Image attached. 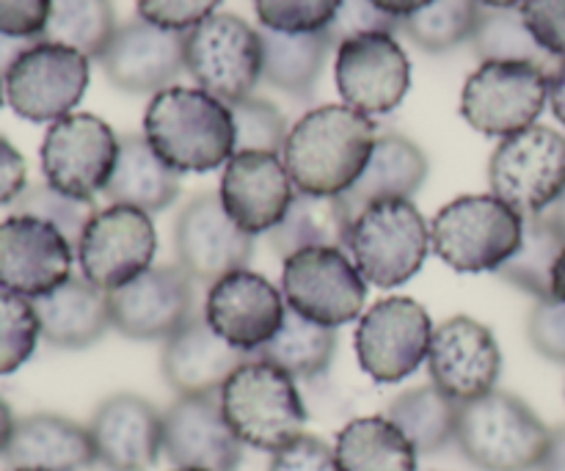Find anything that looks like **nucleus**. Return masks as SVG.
<instances>
[{"label":"nucleus","instance_id":"nucleus-30","mask_svg":"<svg viewBox=\"0 0 565 471\" xmlns=\"http://www.w3.org/2000/svg\"><path fill=\"white\" fill-rule=\"evenodd\" d=\"M259 39H263V81L296 99L312 97L326 58L334 50L329 31L276 33L259 28Z\"/></svg>","mask_w":565,"mask_h":471},{"label":"nucleus","instance_id":"nucleus-58","mask_svg":"<svg viewBox=\"0 0 565 471\" xmlns=\"http://www.w3.org/2000/svg\"><path fill=\"white\" fill-rule=\"evenodd\" d=\"M3 97H6V88H3V77H0V105H3Z\"/></svg>","mask_w":565,"mask_h":471},{"label":"nucleus","instance_id":"nucleus-27","mask_svg":"<svg viewBox=\"0 0 565 471\" xmlns=\"http://www.w3.org/2000/svg\"><path fill=\"white\" fill-rule=\"evenodd\" d=\"M42 340L61 351H83L114 329L108 292L83 276H70L47 296L33 298Z\"/></svg>","mask_w":565,"mask_h":471},{"label":"nucleus","instance_id":"nucleus-42","mask_svg":"<svg viewBox=\"0 0 565 471\" xmlns=\"http://www.w3.org/2000/svg\"><path fill=\"white\" fill-rule=\"evenodd\" d=\"M342 0H254L259 25L276 33H318L334 20Z\"/></svg>","mask_w":565,"mask_h":471},{"label":"nucleus","instance_id":"nucleus-47","mask_svg":"<svg viewBox=\"0 0 565 471\" xmlns=\"http://www.w3.org/2000/svg\"><path fill=\"white\" fill-rule=\"evenodd\" d=\"M268 471H340L334 447L326 445L318 436H298L270 458Z\"/></svg>","mask_w":565,"mask_h":471},{"label":"nucleus","instance_id":"nucleus-46","mask_svg":"<svg viewBox=\"0 0 565 471\" xmlns=\"http://www.w3.org/2000/svg\"><path fill=\"white\" fill-rule=\"evenodd\" d=\"M530 36L552 58H565V0H524L519 6Z\"/></svg>","mask_w":565,"mask_h":471},{"label":"nucleus","instance_id":"nucleus-52","mask_svg":"<svg viewBox=\"0 0 565 471\" xmlns=\"http://www.w3.org/2000/svg\"><path fill=\"white\" fill-rule=\"evenodd\" d=\"M373 6H379L381 11H386L390 17H395V20H406V17L417 14V11H423L425 6H430L434 0H370Z\"/></svg>","mask_w":565,"mask_h":471},{"label":"nucleus","instance_id":"nucleus-28","mask_svg":"<svg viewBox=\"0 0 565 471\" xmlns=\"http://www.w3.org/2000/svg\"><path fill=\"white\" fill-rule=\"evenodd\" d=\"M428 180V158L423 149L406 136H379L367 165L359 180L340 196L342 207L356 218L370 204L386 202V199H412Z\"/></svg>","mask_w":565,"mask_h":471},{"label":"nucleus","instance_id":"nucleus-14","mask_svg":"<svg viewBox=\"0 0 565 471\" xmlns=\"http://www.w3.org/2000/svg\"><path fill=\"white\" fill-rule=\"evenodd\" d=\"M83 279L105 292L130 285L132 279L152 268L158 254V232L152 215L125 204L97 210L92 224L81 235L75 248Z\"/></svg>","mask_w":565,"mask_h":471},{"label":"nucleus","instance_id":"nucleus-55","mask_svg":"<svg viewBox=\"0 0 565 471\" xmlns=\"http://www.w3.org/2000/svg\"><path fill=\"white\" fill-rule=\"evenodd\" d=\"M544 215H546V221H550V224L561 232V237L565 240V188H563L561 196L555 199V204H552Z\"/></svg>","mask_w":565,"mask_h":471},{"label":"nucleus","instance_id":"nucleus-39","mask_svg":"<svg viewBox=\"0 0 565 471\" xmlns=\"http://www.w3.org/2000/svg\"><path fill=\"white\" fill-rule=\"evenodd\" d=\"M11 207L20 215H33V218H42L47 224H53L70 240L72 248H77L81 235L92 224L94 215H97V204L86 202V199L66 196V193L50 188L47 182L44 185L25 188L22 196Z\"/></svg>","mask_w":565,"mask_h":471},{"label":"nucleus","instance_id":"nucleus-59","mask_svg":"<svg viewBox=\"0 0 565 471\" xmlns=\"http://www.w3.org/2000/svg\"><path fill=\"white\" fill-rule=\"evenodd\" d=\"M174 471H199V469H174Z\"/></svg>","mask_w":565,"mask_h":471},{"label":"nucleus","instance_id":"nucleus-53","mask_svg":"<svg viewBox=\"0 0 565 471\" xmlns=\"http://www.w3.org/2000/svg\"><path fill=\"white\" fill-rule=\"evenodd\" d=\"M31 44L33 42H25V39H11V36H3V33H0V75H6V72H9V66L14 64V61L20 58V55L25 53Z\"/></svg>","mask_w":565,"mask_h":471},{"label":"nucleus","instance_id":"nucleus-2","mask_svg":"<svg viewBox=\"0 0 565 471\" xmlns=\"http://www.w3.org/2000/svg\"><path fill=\"white\" fill-rule=\"evenodd\" d=\"M143 138L177 174H204L235 154L230 105L202 88L171 86L154 94L143 114Z\"/></svg>","mask_w":565,"mask_h":471},{"label":"nucleus","instance_id":"nucleus-9","mask_svg":"<svg viewBox=\"0 0 565 471\" xmlns=\"http://www.w3.org/2000/svg\"><path fill=\"white\" fill-rule=\"evenodd\" d=\"M491 193L519 215H541L565 188V136L533 125L502 138L489 163Z\"/></svg>","mask_w":565,"mask_h":471},{"label":"nucleus","instance_id":"nucleus-13","mask_svg":"<svg viewBox=\"0 0 565 471\" xmlns=\"http://www.w3.org/2000/svg\"><path fill=\"white\" fill-rule=\"evenodd\" d=\"M434 323L423 303L395 296L373 303L359 320L356 358L364 373L379 384L406 381L428 358Z\"/></svg>","mask_w":565,"mask_h":471},{"label":"nucleus","instance_id":"nucleus-10","mask_svg":"<svg viewBox=\"0 0 565 471\" xmlns=\"http://www.w3.org/2000/svg\"><path fill=\"white\" fill-rule=\"evenodd\" d=\"M281 296L301 318L340 329L364 314L367 281L342 248H303L285 257Z\"/></svg>","mask_w":565,"mask_h":471},{"label":"nucleus","instance_id":"nucleus-21","mask_svg":"<svg viewBox=\"0 0 565 471\" xmlns=\"http://www.w3.org/2000/svg\"><path fill=\"white\" fill-rule=\"evenodd\" d=\"M99 66L116 88L127 94H160L185 72V33L163 31L132 17L116 28Z\"/></svg>","mask_w":565,"mask_h":471},{"label":"nucleus","instance_id":"nucleus-23","mask_svg":"<svg viewBox=\"0 0 565 471\" xmlns=\"http://www.w3.org/2000/svg\"><path fill=\"white\" fill-rule=\"evenodd\" d=\"M163 456L177 469L237 471L243 445L232 433L218 395L177 397L163 411Z\"/></svg>","mask_w":565,"mask_h":471},{"label":"nucleus","instance_id":"nucleus-51","mask_svg":"<svg viewBox=\"0 0 565 471\" xmlns=\"http://www.w3.org/2000/svg\"><path fill=\"white\" fill-rule=\"evenodd\" d=\"M550 105L552 114H555L557 119H561V125L565 127V58L550 75Z\"/></svg>","mask_w":565,"mask_h":471},{"label":"nucleus","instance_id":"nucleus-38","mask_svg":"<svg viewBox=\"0 0 565 471\" xmlns=\"http://www.w3.org/2000/svg\"><path fill=\"white\" fill-rule=\"evenodd\" d=\"M478 0H434L417 14L401 20V31L425 53H447L469 42L478 28Z\"/></svg>","mask_w":565,"mask_h":471},{"label":"nucleus","instance_id":"nucleus-25","mask_svg":"<svg viewBox=\"0 0 565 471\" xmlns=\"http://www.w3.org/2000/svg\"><path fill=\"white\" fill-rule=\"evenodd\" d=\"M248 358H252L248 353L221 340L210 329L204 309H199L180 331L166 340L160 353V373L177 397L218 395L230 375Z\"/></svg>","mask_w":565,"mask_h":471},{"label":"nucleus","instance_id":"nucleus-6","mask_svg":"<svg viewBox=\"0 0 565 471\" xmlns=\"http://www.w3.org/2000/svg\"><path fill=\"white\" fill-rule=\"evenodd\" d=\"M348 251L367 285L392 290L414 279L425 265L430 226L412 199H386L353 218Z\"/></svg>","mask_w":565,"mask_h":471},{"label":"nucleus","instance_id":"nucleus-41","mask_svg":"<svg viewBox=\"0 0 565 471\" xmlns=\"http://www.w3.org/2000/svg\"><path fill=\"white\" fill-rule=\"evenodd\" d=\"M235 121V152H285L287 127L285 114L263 97H246L230 105Z\"/></svg>","mask_w":565,"mask_h":471},{"label":"nucleus","instance_id":"nucleus-56","mask_svg":"<svg viewBox=\"0 0 565 471\" xmlns=\"http://www.w3.org/2000/svg\"><path fill=\"white\" fill-rule=\"evenodd\" d=\"M552 298L565 301V248L561 251V257H557L555 270H552Z\"/></svg>","mask_w":565,"mask_h":471},{"label":"nucleus","instance_id":"nucleus-17","mask_svg":"<svg viewBox=\"0 0 565 471\" xmlns=\"http://www.w3.org/2000/svg\"><path fill=\"white\" fill-rule=\"evenodd\" d=\"M337 88L364 116L392 114L412 86V64L395 33H364L337 47Z\"/></svg>","mask_w":565,"mask_h":471},{"label":"nucleus","instance_id":"nucleus-35","mask_svg":"<svg viewBox=\"0 0 565 471\" xmlns=\"http://www.w3.org/2000/svg\"><path fill=\"white\" fill-rule=\"evenodd\" d=\"M563 248L565 240L561 232L546 221L544 213L527 215L524 218L522 246L497 270V276L516 287V290L530 292L535 301H544V298H552V270H555Z\"/></svg>","mask_w":565,"mask_h":471},{"label":"nucleus","instance_id":"nucleus-24","mask_svg":"<svg viewBox=\"0 0 565 471\" xmlns=\"http://www.w3.org/2000/svg\"><path fill=\"white\" fill-rule=\"evenodd\" d=\"M94 461L105 471H149L163 456V414L121 392L97 406L88 422Z\"/></svg>","mask_w":565,"mask_h":471},{"label":"nucleus","instance_id":"nucleus-43","mask_svg":"<svg viewBox=\"0 0 565 471\" xmlns=\"http://www.w3.org/2000/svg\"><path fill=\"white\" fill-rule=\"evenodd\" d=\"M326 31H329L334 47H340L348 39L364 36V33L401 31V20H395V17H390L386 11H381L379 6H373L370 0H342L334 20H331V25L326 28Z\"/></svg>","mask_w":565,"mask_h":471},{"label":"nucleus","instance_id":"nucleus-60","mask_svg":"<svg viewBox=\"0 0 565 471\" xmlns=\"http://www.w3.org/2000/svg\"><path fill=\"white\" fill-rule=\"evenodd\" d=\"M9 471H28V469H9Z\"/></svg>","mask_w":565,"mask_h":471},{"label":"nucleus","instance_id":"nucleus-29","mask_svg":"<svg viewBox=\"0 0 565 471\" xmlns=\"http://www.w3.org/2000/svg\"><path fill=\"white\" fill-rule=\"evenodd\" d=\"M105 196L110 199V204L136 207L147 215L160 213L180 196V174L154 154L147 138L127 132L119 138V158Z\"/></svg>","mask_w":565,"mask_h":471},{"label":"nucleus","instance_id":"nucleus-50","mask_svg":"<svg viewBox=\"0 0 565 471\" xmlns=\"http://www.w3.org/2000/svg\"><path fill=\"white\" fill-rule=\"evenodd\" d=\"M535 471H565V425L552 428L550 447H546L544 458H541Z\"/></svg>","mask_w":565,"mask_h":471},{"label":"nucleus","instance_id":"nucleus-22","mask_svg":"<svg viewBox=\"0 0 565 471\" xmlns=\"http://www.w3.org/2000/svg\"><path fill=\"white\" fill-rule=\"evenodd\" d=\"M296 185L276 152H235L221 176V204L248 235L274 232L285 221Z\"/></svg>","mask_w":565,"mask_h":471},{"label":"nucleus","instance_id":"nucleus-3","mask_svg":"<svg viewBox=\"0 0 565 471\" xmlns=\"http://www.w3.org/2000/svg\"><path fill=\"white\" fill-rule=\"evenodd\" d=\"M221 411L243 447L279 452L307 428L296 378L263 358H248L218 392Z\"/></svg>","mask_w":565,"mask_h":471},{"label":"nucleus","instance_id":"nucleus-37","mask_svg":"<svg viewBox=\"0 0 565 471\" xmlns=\"http://www.w3.org/2000/svg\"><path fill=\"white\" fill-rule=\"evenodd\" d=\"M469 42H472L480 64L483 61H527V64L546 69L550 75L561 64L550 53H544L539 42L530 36L519 9H480L478 28H475Z\"/></svg>","mask_w":565,"mask_h":471},{"label":"nucleus","instance_id":"nucleus-49","mask_svg":"<svg viewBox=\"0 0 565 471\" xmlns=\"http://www.w3.org/2000/svg\"><path fill=\"white\" fill-rule=\"evenodd\" d=\"M28 188L25 158L14 149V143L0 136V207L14 204Z\"/></svg>","mask_w":565,"mask_h":471},{"label":"nucleus","instance_id":"nucleus-16","mask_svg":"<svg viewBox=\"0 0 565 471\" xmlns=\"http://www.w3.org/2000/svg\"><path fill=\"white\" fill-rule=\"evenodd\" d=\"M110 320L130 340H169L199 312L196 281L180 265H152L138 279L108 292Z\"/></svg>","mask_w":565,"mask_h":471},{"label":"nucleus","instance_id":"nucleus-18","mask_svg":"<svg viewBox=\"0 0 565 471\" xmlns=\"http://www.w3.org/2000/svg\"><path fill=\"white\" fill-rule=\"evenodd\" d=\"M425 362L430 384L458 406L494 392L502 375V353L494 334L467 314L436 325Z\"/></svg>","mask_w":565,"mask_h":471},{"label":"nucleus","instance_id":"nucleus-40","mask_svg":"<svg viewBox=\"0 0 565 471\" xmlns=\"http://www.w3.org/2000/svg\"><path fill=\"white\" fill-rule=\"evenodd\" d=\"M36 309L31 298L0 290V378L17 373L39 345Z\"/></svg>","mask_w":565,"mask_h":471},{"label":"nucleus","instance_id":"nucleus-57","mask_svg":"<svg viewBox=\"0 0 565 471\" xmlns=\"http://www.w3.org/2000/svg\"><path fill=\"white\" fill-rule=\"evenodd\" d=\"M483 9H519L524 0H478Z\"/></svg>","mask_w":565,"mask_h":471},{"label":"nucleus","instance_id":"nucleus-26","mask_svg":"<svg viewBox=\"0 0 565 471\" xmlns=\"http://www.w3.org/2000/svg\"><path fill=\"white\" fill-rule=\"evenodd\" d=\"M3 463L28 471H86L97 461L88 428L61 414H31L17 419Z\"/></svg>","mask_w":565,"mask_h":471},{"label":"nucleus","instance_id":"nucleus-33","mask_svg":"<svg viewBox=\"0 0 565 471\" xmlns=\"http://www.w3.org/2000/svg\"><path fill=\"white\" fill-rule=\"evenodd\" d=\"M337 353V329L312 323L287 307L285 323L270 342H265L254 358L270 362L296 381H315L331 367Z\"/></svg>","mask_w":565,"mask_h":471},{"label":"nucleus","instance_id":"nucleus-5","mask_svg":"<svg viewBox=\"0 0 565 471\" xmlns=\"http://www.w3.org/2000/svg\"><path fill=\"white\" fill-rule=\"evenodd\" d=\"M524 215L494 193L458 196L430 221V248L458 274L500 270L522 246Z\"/></svg>","mask_w":565,"mask_h":471},{"label":"nucleus","instance_id":"nucleus-34","mask_svg":"<svg viewBox=\"0 0 565 471\" xmlns=\"http://www.w3.org/2000/svg\"><path fill=\"white\" fill-rule=\"evenodd\" d=\"M386 419L403 430L419 456H436L456 441L458 403L434 384L414 386L386 406Z\"/></svg>","mask_w":565,"mask_h":471},{"label":"nucleus","instance_id":"nucleus-32","mask_svg":"<svg viewBox=\"0 0 565 471\" xmlns=\"http://www.w3.org/2000/svg\"><path fill=\"white\" fill-rule=\"evenodd\" d=\"M340 471H417L419 452L392 419H351L337 436Z\"/></svg>","mask_w":565,"mask_h":471},{"label":"nucleus","instance_id":"nucleus-31","mask_svg":"<svg viewBox=\"0 0 565 471\" xmlns=\"http://www.w3.org/2000/svg\"><path fill=\"white\" fill-rule=\"evenodd\" d=\"M351 215L342 207L340 196H309L296 193L285 221L268 232L270 248L279 257L303 251V248H342L351 240Z\"/></svg>","mask_w":565,"mask_h":471},{"label":"nucleus","instance_id":"nucleus-8","mask_svg":"<svg viewBox=\"0 0 565 471\" xmlns=\"http://www.w3.org/2000/svg\"><path fill=\"white\" fill-rule=\"evenodd\" d=\"M550 99V72L527 61H483L461 92V116L478 132L508 138L535 125Z\"/></svg>","mask_w":565,"mask_h":471},{"label":"nucleus","instance_id":"nucleus-1","mask_svg":"<svg viewBox=\"0 0 565 471\" xmlns=\"http://www.w3.org/2000/svg\"><path fill=\"white\" fill-rule=\"evenodd\" d=\"M375 141V121L362 110L320 105L296 121L281 160L298 193L342 196L364 171Z\"/></svg>","mask_w":565,"mask_h":471},{"label":"nucleus","instance_id":"nucleus-48","mask_svg":"<svg viewBox=\"0 0 565 471\" xmlns=\"http://www.w3.org/2000/svg\"><path fill=\"white\" fill-rule=\"evenodd\" d=\"M50 20V0H0V33L25 42H42Z\"/></svg>","mask_w":565,"mask_h":471},{"label":"nucleus","instance_id":"nucleus-44","mask_svg":"<svg viewBox=\"0 0 565 471\" xmlns=\"http://www.w3.org/2000/svg\"><path fill=\"white\" fill-rule=\"evenodd\" d=\"M221 0H136L138 17L163 31L188 33L215 14Z\"/></svg>","mask_w":565,"mask_h":471},{"label":"nucleus","instance_id":"nucleus-19","mask_svg":"<svg viewBox=\"0 0 565 471\" xmlns=\"http://www.w3.org/2000/svg\"><path fill=\"white\" fill-rule=\"evenodd\" d=\"M75 248L53 224L11 213L0 221V290L42 298L72 276Z\"/></svg>","mask_w":565,"mask_h":471},{"label":"nucleus","instance_id":"nucleus-45","mask_svg":"<svg viewBox=\"0 0 565 471\" xmlns=\"http://www.w3.org/2000/svg\"><path fill=\"white\" fill-rule=\"evenodd\" d=\"M527 340L550 362L565 364V301L544 298L535 301L527 318Z\"/></svg>","mask_w":565,"mask_h":471},{"label":"nucleus","instance_id":"nucleus-11","mask_svg":"<svg viewBox=\"0 0 565 471\" xmlns=\"http://www.w3.org/2000/svg\"><path fill=\"white\" fill-rule=\"evenodd\" d=\"M119 158V138L108 121L94 114H70L53 121L44 132L42 174L44 182L72 199L94 202L105 193Z\"/></svg>","mask_w":565,"mask_h":471},{"label":"nucleus","instance_id":"nucleus-7","mask_svg":"<svg viewBox=\"0 0 565 471\" xmlns=\"http://www.w3.org/2000/svg\"><path fill=\"white\" fill-rule=\"evenodd\" d=\"M185 72L226 105L252 97L263 81V39L237 14H213L185 33Z\"/></svg>","mask_w":565,"mask_h":471},{"label":"nucleus","instance_id":"nucleus-20","mask_svg":"<svg viewBox=\"0 0 565 471\" xmlns=\"http://www.w3.org/2000/svg\"><path fill=\"white\" fill-rule=\"evenodd\" d=\"M287 314V301L279 287L265 276L243 268L210 285L204 318L210 329L237 351L254 353L276 336Z\"/></svg>","mask_w":565,"mask_h":471},{"label":"nucleus","instance_id":"nucleus-36","mask_svg":"<svg viewBox=\"0 0 565 471\" xmlns=\"http://www.w3.org/2000/svg\"><path fill=\"white\" fill-rule=\"evenodd\" d=\"M110 0H50V20L42 42L64 44L86 58H99L116 33Z\"/></svg>","mask_w":565,"mask_h":471},{"label":"nucleus","instance_id":"nucleus-15","mask_svg":"<svg viewBox=\"0 0 565 471\" xmlns=\"http://www.w3.org/2000/svg\"><path fill=\"white\" fill-rule=\"evenodd\" d=\"M177 265L196 285H215L252 263L254 237L226 215L218 193H199L174 221Z\"/></svg>","mask_w":565,"mask_h":471},{"label":"nucleus","instance_id":"nucleus-4","mask_svg":"<svg viewBox=\"0 0 565 471\" xmlns=\"http://www.w3.org/2000/svg\"><path fill=\"white\" fill-rule=\"evenodd\" d=\"M552 430L511 392L494 389L458 406L456 445L480 471H535Z\"/></svg>","mask_w":565,"mask_h":471},{"label":"nucleus","instance_id":"nucleus-54","mask_svg":"<svg viewBox=\"0 0 565 471\" xmlns=\"http://www.w3.org/2000/svg\"><path fill=\"white\" fill-rule=\"evenodd\" d=\"M14 425H17V419H14V414H11V406L3 400V397H0V458H3L6 447H9L11 433H14Z\"/></svg>","mask_w":565,"mask_h":471},{"label":"nucleus","instance_id":"nucleus-12","mask_svg":"<svg viewBox=\"0 0 565 471\" xmlns=\"http://www.w3.org/2000/svg\"><path fill=\"white\" fill-rule=\"evenodd\" d=\"M6 99L20 119L58 121L88 88V58L55 42H33L3 75Z\"/></svg>","mask_w":565,"mask_h":471}]
</instances>
